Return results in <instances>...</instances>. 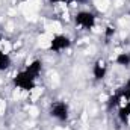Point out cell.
Instances as JSON below:
<instances>
[{
	"instance_id": "cell-11",
	"label": "cell",
	"mask_w": 130,
	"mask_h": 130,
	"mask_svg": "<svg viewBox=\"0 0 130 130\" xmlns=\"http://www.w3.org/2000/svg\"><path fill=\"white\" fill-rule=\"evenodd\" d=\"M70 3H82V2H86V0H68Z\"/></svg>"
},
{
	"instance_id": "cell-8",
	"label": "cell",
	"mask_w": 130,
	"mask_h": 130,
	"mask_svg": "<svg viewBox=\"0 0 130 130\" xmlns=\"http://www.w3.org/2000/svg\"><path fill=\"white\" fill-rule=\"evenodd\" d=\"M115 62L121 67H129L130 65V53H118L115 58Z\"/></svg>"
},
{
	"instance_id": "cell-10",
	"label": "cell",
	"mask_w": 130,
	"mask_h": 130,
	"mask_svg": "<svg viewBox=\"0 0 130 130\" xmlns=\"http://www.w3.org/2000/svg\"><path fill=\"white\" fill-rule=\"evenodd\" d=\"M50 3H53V5H61V3H67L68 0H48Z\"/></svg>"
},
{
	"instance_id": "cell-5",
	"label": "cell",
	"mask_w": 130,
	"mask_h": 130,
	"mask_svg": "<svg viewBox=\"0 0 130 130\" xmlns=\"http://www.w3.org/2000/svg\"><path fill=\"white\" fill-rule=\"evenodd\" d=\"M107 70H109V65L106 62V59H103V58L97 59L94 62V65H92V76H94V79L95 80H103L106 77V74H107Z\"/></svg>"
},
{
	"instance_id": "cell-3",
	"label": "cell",
	"mask_w": 130,
	"mask_h": 130,
	"mask_svg": "<svg viewBox=\"0 0 130 130\" xmlns=\"http://www.w3.org/2000/svg\"><path fill=\"white\" fill-rule=\"evenodd\" d=\"M70 47H71V38L67 36V35H62V33H58V35L52 36L50 41H48V50L53 52V53L65 52Z\"/></svg>"
},
{
	"instance_id": "cell-6",
	"label": "cell",
	"mask_w": 130,
	"mask_h": 130,
	"mask_svg": "<svg viewBox=\"0 0 130 130\" xmlns=\"http://www.w3.org/2000/svg\"><path fill=\"white\" fill-rule=\"evenodd\" d=\"M118 120L123 124H127L130 121V100H123V103L118 106Z\"/></svg>"
},
{
	"instance_id": "cell-9",
	"label": "cell",
	"mask_w": 130,
	"mask_h": 130,
	"mask_svg": "<svg viewBox=\"0 0 130 130\" xmlns=\"http://www.w3.org/2000/svg\"><path fill=\"white\" fill-rule=\"evenodd\" d=\"M121 95H123V98L124 100H130V77L126 80V83H124V86L121 88Z\"/></svg>"
},
{
	"instance_id": "cell-2",
	"label": "cell",
	"mask_w": 130,
	"mask_h": 130,
	"mask_svg": "<svg viewBox=\"0 0 130 130\" xmlns=\"http://www.w3.org/2000/svg\"><path fill=\"white\" fill-rule=\"evenodd\" d=\"M74 24L80 30H91L97 24V17L91 11H79L74 15Z\"/></svg>"
},
{
	"instance_id": "cell-7",
	"label": "cell",
	"mask_w": 130,
	"mask_h": 130,
	"mask_svg": "<svg viewBox=\"0 0 130 130\" xmlns=\"http://www.w3.org/2000/svg\"><path fill=\"white\" fill-rule=\"evenodd\" d=\"M11 65H12V59H11V56H9L6 52L0 50V71H6Z\"/></svg>"
},
{
	"instance_id": "cell-4",
	"label": "cell",
	"mask_w": 130,
	"mask_h": 130,
	"mask_svg": "<svg viewBox=\"0 0 130 130\" xmlns=\"http://www.w3.org/2000/svg\"><path fill=\"white\" fill-rule=\"evenodd\" d=\"M50 117L61 121V123H65L68 118H70V106L68 103L65 101H55L52 106H50Z\"/></svg>"
},
{
	"instance_id": "cell-1",
	"label": "cell",
	"mask_w": 130,
	"mask_h": 130,
	"mask_svg": "<svg viewBox=\"0 0 130 130\" xmlns=\"http://www.w3.org/2000/svg\"><path fill=\"white\" fill-rule=\"evenodd\" d=\"M42 71V64L41 61L35 59L26 68H23L21 71H18L15 74V77L12 79V83L15 86V89L21 91V92H32L33 89H36V80L39 77Z\"/></svg>"
}]
</instances>
